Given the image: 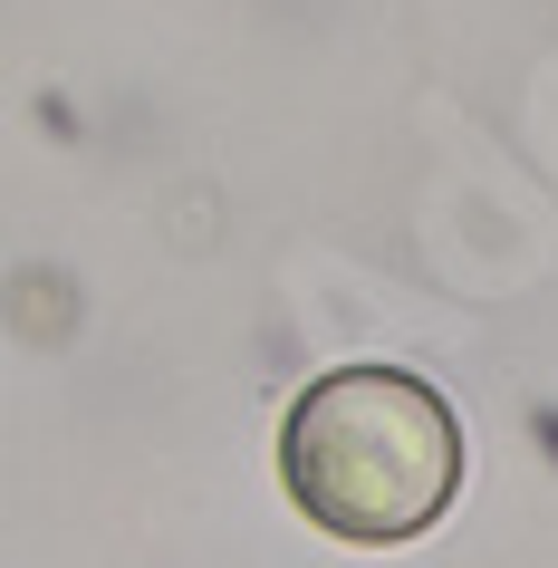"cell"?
Returning <instances> with one entry per match:
<instances>
[{
    "instance_id": "6da1fadb",
    "label": "cell",
    "mask_w": 558,
    "mask_h": 568,
    "mask_svg": "<svg viewBox=\"0 0 558 568\" xmlns=\"http://www.w3.org/2000/svg\"><path fill=\"white\" fill-rule=\"evenodd\" d=\"M280 481L327 539L356 549L424 539L463 481L453 405L405 366H337L280 424Z\"/></svg>"
}]
</instances>
